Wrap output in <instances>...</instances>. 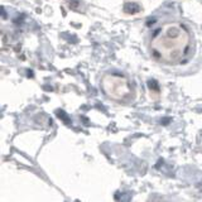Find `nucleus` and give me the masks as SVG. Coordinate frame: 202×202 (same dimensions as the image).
<instances>
[{
	"label": "nucleus",
	"instance_id": "f03ea898",
	"mask_svg": "<svg viewBox=\"0 0 202 202\" xmlns=\"http://www.w3.org/2000/svg\"><path fill=\"white\" fill-rule=\"evenodd\" d=\"M56 114H57V116H58L60 119H62L64 122H66V124H70V122H71V120L67 118V115L64 114V111H62V110H58V111H57Z\"/></svg>",
	"mask_w": 202,
	"mask_h": 202
},
{
	"label": "nucleus",
	"instance_id": "f257e3e1",
	"mask_svg": "<svg viewBox=\"0 0 202 202\" xmlns=\"http://www.w3.org/2000/svg\"><path fill=\"white\" fill-rule=\"evenodd\" d=\"M139 10H140V6L136 4V3L130 2V3H126L124 5V11L128 13V14H136Z\"/></svg>",
	"mask_w": 202,
	"mask_h": 202
},
{
	"label": "nucleus",
	"instance_id": "39448f33",
	"mask_svg": "<svg viewBox=\"0 0 202 202\" xmlns=\"http://www.w3.org/2000/svg\"><path fill=\"white\" fill-rule=\"evenodd\" d=\"M154 23H155V19H152V20H148L147 25H152V24H154Z\"/></svg>",
	"mask_w": 202,
	"mask_h": 202
},
{
	"label": "nucleus",
	"instance_id": "423d86ee",
	"mask_svg": "<svg viewBox=\"0 0 202 202\" xmlns=\"http://www.w3.org/2000/svg\"><path fill=\"white\" fill-rule=\"evenodd\" d=\"M2 15H3V18H5V9L4 8H2Z\"/></svg>",
	"mask_w": 202,
	"mask_h": 202
},
{
	"label": "nucleus",
	"instance_id": "7ed1b4c3",
	"mask_svg": "<svg viewBox=\"0 0 202 202\" xmlns=\"http://www.w3.org/2000/svg\"><path fill=\"white\" fill-rule=\"evenodd\" d=\"M149 87L150 89H153V90H157L158 91V89H159V87H158V83H157V81H149Z\"/></svg>",
	"mask_w": 202,
	"mask_h": 202
},
{
	"label": "nucleus",
	"instance_id": "20e7f679",
	"mask_svg": "<svg viewBox=\"0 0 202 202\" xmlns=\"http://www.w3.org/2000/svg\"><path fill=\"white\" fill-rule=\"evenodd\" d=\"M161 122H162L163 125H167L168 122H171V118H164V119H162V120H161Z\"/></svg>",
	"mask_w": 202,
	"mask_h": 202
}]
</instances>
